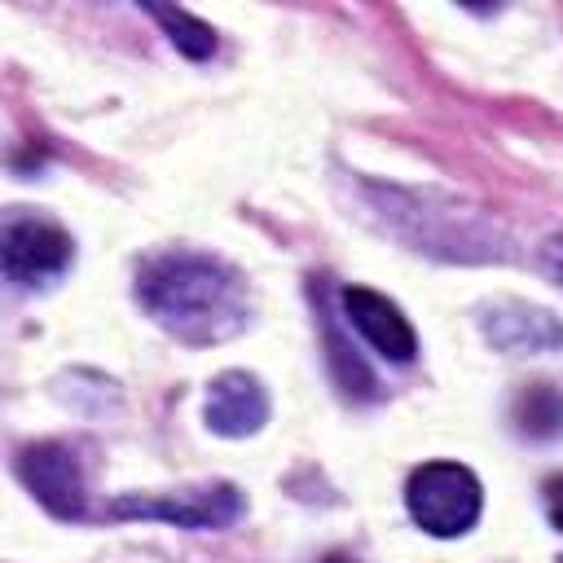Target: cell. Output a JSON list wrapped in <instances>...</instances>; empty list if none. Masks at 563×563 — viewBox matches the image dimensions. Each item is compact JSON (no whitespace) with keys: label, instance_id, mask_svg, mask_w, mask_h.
I'll list each match as a JSON object with an SVG mask.
<instances>
[{"label":"cell","instance_id":"cell-1","mask_svg":"<svg viewBox=\"0 0 563 563\" xmlns=\"http://www.w3.org/2000/svg\"><path fill=\"white\" fill-rule=\"evenodd\" d=\"M136 299L167 334L194 347L224 343L251 321L246 277L229 260L202 251L150 255L136 268Z\"/></svg>","mask_w":563,"mask_h":563},{"label":"cell","instance_id":"cell-2","mask_svg":"<svg viewBox=\"0 0 563 563\" xmlns=\"http://www.w3.org/2000/svg\"><path fill=\"white\" fill-rule=\"evenodd\" d=\"M409 519L431 537H462L484 510V488L462 462H422L405 484Z\"/></svg>","mask_w":563,"mask_h":563},{"label":"cell","instance_id":"cell-3","mask_svg":"<svg viewBox=\"0 0 563 563\" xmlns=\"http://www.w3.org/2000/svg\"><path fill=\"white\" fill-rule=\"evenodd\" d=\"M110 519H163L176 528H229L242 515V493L233 484H198L180 493H123L106 510Z\"/></svg>","mask_w":563,"mask_h":563},{"label":"cell","instance_id":"cell-4","mask_svg":"<svg viewBox=\"0 0 563 563\" xmlns=\"http://www.w3.org/2000/svg\"><path fill=\"white\" fill-rule=\"evenodd\" d=\"M70 233L44 216H9L0 238L4 277L18 286H44L70 268Z\"/></svg>","mask_w":563,"mask_h":563},{"label":"cell","instance_id":"cell-5","mask_svg":"<svg viewBox=\"0 0 563 563\" xmlns=\"http://www.w3.org/2000/svg\"><path fill=\"white\" fill-rule=\"evenodd\" d=\"M18 475H22V484L35 493V501H40L48 515H57V519H84V515H88L84 466H79V457H75L66 444L40 440V444L22 449Z\"/></svg>","mask_w":563,"mask_h":563},{"label":"cell","instance_id":"cell-6","mask_svg":"<svg viewBox=\"0 0 563 563\" xmlns=\"http://www.w3.org/2000/svg\"><path fill=\"white\" fill-rule=\"evenodd\" d=\"M339 299H343L347 321L361 330V339H365L378 356H387V361H396V365H409V361L418 356V334H413L409 317H405L387 295H378V290H369V286H347Z\"/></svg>","mask_w":563,"mask_h":563},{"label":"cell","instance_id":"cell-7","mask_svg":"<svg viewBox=\"0 0 563 563\" xmlns=\"http://www.w3.org/2000/svg\"><path fill=\"white\" fill-rule=\"evenodd\" d=\"M202 418L216 435H255L264 422H268V391L255 374L246 369H224L211 378L207 387V405H202Z\"/></svg>","mask_w":563,"mask_h":563},{"label":"cell","instance_id":"cell-8","mask_svg":"<svg viewBox=\"0 0 563 563\" xmlns=\"http://www.w3.org/2000/svg\"><path fill=\"white\" fill-rule=\"evenodd\" d=\"M484 334L519 356V352H554L563 347V321L545 308H528V303H497L484 312Z\"/></svg>","mask_w":563,"mask_h":563},{"label":"cell","instance_id":"cell-9","mask_svg":"<svg viewBox=\"0 0 563 563\" xmlns=\"http://www.w3.org/2000/svg\"><path fill=\"white\" fill-rule=\"evenodd\" d=\"M510 418H515L519 435H528V440H554V435H563V391L554 383H528L515 396Z\"/></svg>","mask_w":563,"mask_h":563},{"label":"cell","instance_id":"cell-10","mask_svg":"<svg viewBox=\"0 0 563 563\" xmlns=\"http://www.w3.org/2000/svg\"><path fill=\"white\" fill-rule=\"evenodd\" d=\"M141 9L167 31V40H172L185 57L202 62V57L216 53V31H211L202 18H194V13H185V9H172V4H141Z\"/></svg>","mask_w":563,"mask_h":563},{"label":"cell","instance_id":"cell-11","mask_svg":"<svg viewBox=\"0 0 563 563\" xmlns=\"http://www.w3.org/2000/svg\"><path fill=\"white\" fill-rule=\"evenodd\" d=\"M541 497H545V519L563 532V475H550L545 488H541Z\"/></svg>","mask_w":563,"mask_h":563},{"label":"cell","instance_id":"cell-12","mask_svg":"<svg viewBox=\"0 0 563 563\" xmlns=\"http://www.w3.org/2000/svg\"><path fill=\"white\" fill-rule=\"evenodd\" d=\"M541 264H545V273H550V277H559V282H563V238H550V242H545Z\"/></svg>","mask_w":563,"mask_h":563},{"label":"cell","instance_id":"cell-13","mask_svg":"<svg viewBox=\"0 0 563 563\" xmlns=\"http://www.w3.org/2000/svg\"><path fill=\"white\" fill-rule=\"evenodd\" d=\"M559 563H563V559H559Z\"/></svg>","mask_w":563,"mask_h":563}]
</instances>
